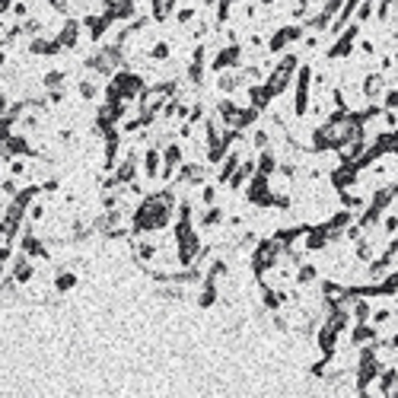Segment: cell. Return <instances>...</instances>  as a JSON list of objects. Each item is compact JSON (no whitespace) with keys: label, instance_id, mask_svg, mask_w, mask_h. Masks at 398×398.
Segmentation results:
<instances>
[{"label":"cell","instance_id":"1","mask_svg":"<svg viewBox=\"0 0 398 398\" xmlns=\"http://www.w3.org/2000/svg\"><path fill=\"white\" fill-rule=\"evenodd\" d=\"M297 67H300V55L284 51V55H280V61L271 67L268 77H265V90H268L274 99H278V96H284L290 90V83H293V77H297Z\"/></svg>","mask_w":398,"mask_h":398},{"label":"cell","instance_id":"2","mask_svg":"<svg viewBox=\"0 0 398 398\" xmlns=\"http://www.w3.org/2000/svg\"><path fill=\"white\" fill-rule=\"evenodd\" d=\"M313 64L306 61V64L297 67V77H293V118L303 121L309 115V105H313Z\"/></svg>","mask_w":398,"mask_h":398},{"label":"cell","instance_id":"3","mask_svg":"<svg viewBox=\"0 0 398 398\" xmlns=\"http://www.w3.org/2000/svg\"><path fill=\"white\" fill-rule=\"evenodd\" d=\"M280 255H284V246H280L274 236L255 242V249H252V258H249V268H252V274H255V280H258L268 268H274V265L280 261Z\"/></svg>","mask_w":398,"mask_h":398},{"label":"cell","instance_id":"4","mask_svg":"<svg viewBox=\"0 0 398 398\" xmlns=\"http://www.w3.org/2000/svg\"><path fill=\"white\" fill-rule=\"evenodd\" d=\"M303 36H306L303 23H284V26H278L268 38H265V51H268L271 57H278V55H284L293 42H303Z\"/></svg>","mask_w":398,"mask_h":398},{"label":"cell","instance_id":"5","mask_svg":"<svg viewBox=\"0 0 398 398\" xmlns=\"http://www.w3.org/2000/svg\"><path fill=\"white\" fill-rule=\"evenodd\" d=\"M360 32H363L360 23H351V26H344L341 32L334 36L332 45H328L325 57H328V61H347V57H354V51H357V42H360Z\"/></svg>","mask_w":398,"mask_h":398},{"label":"cell","instance_id":"6","mask_svg":"<svg viewBox=\"0 0 398 398\" xmlns=\"http://www.w3.org/2000/svg\"><path fill=\"white\" fill-rule=\"evenodd\" d=\"M242 64H246V45L236 42V45H220L217 48V55H213V61L207 64V70L223 74V70H239Z\"/></svg>","mask_w":398,"mask_h":398},{"label":"cell","instance_id":"7","mask_svg":"<svg viewBox=\"0 0 398 398\" xmlns=\"http://www.w3.org/2000/svg\"><path fill=\"white\" fill-rule=\"evenodd\" d=\"M242 195H246V201L255 204V207H261V211H268V207H274V191H271V182L268 176H255L246 182V188H242Z\"/></svg>","mask_w":398,"mask_h":398},{"label":"cell","instance_id":"8","mask_svg":"<svg viewBox=\"0 0 398 398\" xmlns=\"http://www.w3.org/2000/svg\"><path fill=\"white\" fill-rule=\"evenodd\" d=\"M86 32H83V19L80 16H61V26H57V32H55V38L61 42V48L64 51H77V45H80V38H83Z\"/></svg>","mask_w":398,"mask_h":398},{"label":"cell","instance_id":"9","mask_svg":"<svg viewBox=\"0 0 398 398\" xmlns=\"http://www.w3.org/2000/svg\"><path fill=\"white\" fill-rule=\"evenodd\" d=\"M10 278L16 280L19 287L36 284V278H38L36 258H29V255H23V252H13V258H10Z\"/></svg>","mask_w":398,"mask_h":398},{"label":"cell","instance_id":"10","mask_svg":"<svg viewBox=\"0 0 398 398\" xmlns=\"http://www.w3.org/2000/svg\"><path fill=\"white\" fill-rule=\"evenodd\" d=\"M389 90V74H382V70H370V74H363V80H360V96H363V102L367 105H380V99H382V93Z\"/></svg>","mask_w":398,"mask_h":398},{"label":"cell","instance_id":"11","mask_svg":"<svg viewBox=\"0 0 398 398\" xmlns=\"http://www.w3.org/2000/svg\"><path fill=\"white\" fill-rule=\"evenodd\" d=\"M23 51H26L29 57H57L64 48H61V42H57L55 36H36V38H26L23 42Z\"/></svg>","mask_w":398,"mask_h":398},{"label":"cell","instance_id":"12","mask_svg":"<svg viewBox=\"0 0 398 398\" xmlns=\"http://www.w3.org/2000/svg\"><path fill=\"white\" fill-rule=\"evenodd\" d=\"M159 172H163V153L157 144H150L140 150V176L147 182H159Z\"/></svg>","mask_w":398,"mask_h":398},{"label":"cell","instance_id":"13","mask_svg":"<svg viewBox=\"0 0 398 398\" xmlns=\"http://www.w3.org/2000/svg\"><path fill=\"white\" fill-rule=\"evenodd\" d=\"M77 284H80L77 268H64V265H57V268L51 271V290H55L57 297H67L70 290H77Z\"/></svg>","mask_w":398,"mask_h":398},{"label":"cell","instance_id":"14","mask_svg":"<svg viewBox=\"0 0 398 398\" xmlns=\"http://www.w3.org/2000/svg\"><path fill=\"white\" fill-rule=\"evenodd\" d=\"M313 338H315V344H319V354L328 357V360H334V354H338V338H341V334L334 332L328 322H322L319 328H315Z\"/></svg>","mask_w":398,"mask_h":398},{"label":"cell","instance_id":"15","mask_svg":"<svg viewBox=\"0 0 398 398\" xmlns=\"http://www.w3.org/2000/svg\"><path fill=\"white\" fill-rule=\"evenodd\" d=\"M223 223H226V211H223L220 204H211V207H198V220H195L198 230L211 233V230H217V226H223Z\"/></svg>","mask_w":398,"mask_h":398},{"label":"cell","instance_id":"16","mask_svg":"<svg viewBox=\"0 0 398 398\" xmlns=\"http://www.w3.org/2000/svg\"><path fill=\"white\" fill-rule=\"evenodd\" d=\"M252 176H255V153H252V157H242L239 169H236V172L230 176V182H226V185H230V191H236V195H239Z\"/></svg>","mask_w":398,"mask_h":398},{"label":"cell","instance_id":"17","mask_svg":"<svg viewBox=\"0 0 398 398\" xmlns=\"http://www.w3.org/2000/svg\"><path fill=\"white\" fill-rule=\"evenodd\" d=\"M147 7H150V13L147 16L153 19V23H169V19L176 16V10H178V0H147Z\"/></svg>","mask_w":398,"mask_h":398},{"label":"cell","instance_id":"18","mask_svg":"<svg viewBox=\"0 0 398 398\" xmlns=\"http://www.w3.org/2000/svg\"><path fill=\"white\" fill-rule=\"evenodd\" d=\"M217 300H220V284L211 278H201V284H198V306L211 309V306H217Z\"/></svg>","mask_w":398,"mask_h":398},{"label":"cell","instance_id":"19","mask_svg":"<svg viewBox=\"0 0 398 398\" xmlns=\"http://www.w3.org/2000/svg\"><path fill=\"white\" fill-rule=\"evenodd\" d=\"M376 334H380V328L373 322H354L351 325V347H363V344L376 341Z\"/></svg>","mask_w":398,"mask_h":398},{"label":"cell","instance_id":"20","mask_svg":"<svg viewBox=\"0 0 398 398\" xmlns=\"http://www.w3.org/2000/svg\"><path fill=\"white\" fill-rule=\"evenodd\" d=\"M319 284V268H315L313 261H300L297 268H293V287H313Z\"/></svg>","mask_w":398,"mask_h":398},{"label":"cell","instance_id":"21","mask_svg":"<svg viewBox=\"0 0 398 398\" xmlns=\"http://www.w3.org/2000/svg\"><path fill=\"white\" fill-rule=\"evenodd\" d=\"M236 90H246L239 80V70H223V74H217V93L220 96H233Z\"/></svg>","mask_w":398,"mask_h":398},{"label":"cell","instance_id":"22","mask_svg":"<svg viewBox=\"0 0 398 398\" xmlns=\"http://www.w3.org/2000/svg\"><path fill=\"white\" fill-rule=\"evenodd\" d=\"M147 57L153 61V64H166V61H172V42H169V38H153V45L147 48Z\"/></svg>","mask_w":398,"mask_h":398},{"label":"cell","instance_id":"23","mask_svg":"<svg viewBox=\"0 0 398 398\" xmlns=\"http://www.w3.org/2000/svg\"><path fill=\"white\" fill-rule=\"evenodd\" d=\"M77 96L83 102H96L102 96V86H99V77H83V80H77Z\"/></svg>","mask_w":398,"mask_h":398},{"label":"cell","instance_id":"24","mask_svg":"<svg viewBox=\"0 0 398 398\" xmlns=\"http://www.w3.org/2000/svg\"><path fill=\"white\" fill-rule=\"evenodd\" d=\"M61 86H67V70H61V67H51V70H45L42 74V90H61Z\"/></svg>","mask_w":398,"mask_h":398},{"label":"cell","instance_id":"25","mask_svg":"<svg viewBox=\"0 0 398 398\" xmlns=\"http://www.w3.org/2000/svg\"><path fill=\"white\" fill-rule=\"evenodd\" d=\"M376 233H382V239L398 236V213H386V217L380 220V226H376Z\"/></svg>","mask_w":398,"mask_h":398},{"label":"cell","instance_id":"26","mask_svg":"<svg viewBox=\"0 0 398 398\" xmlns=\"http://www.w3.org/2000/svg\"><path fill=\"white\" fill-rule=\"evenodd\" d=\"M380 105H382V111H398V83H395V86H389V90L382 93Z\"/></svg>","mask_w":398,"mask_h":398},{"label":"cell","instance_id":"27","mask_svg":"<svg viewBox=\"0 0 398 398\" xmlns=\"http://www.w3.org/2000/svg\"><path fill=\"white\" fill-rule=\"evenodd\" d=\"M195 19H198V7H195V3H188V7L176 10V23H178V26H191Z\"/></svg>","mask_w":398,"mask_h":398},{"label":"cell","instance_id":"28","mask_svg":"<svg viewBox=\"0 0 398 398\" xmlns=\"http://www.w3.org/2000/svg\"><path fill=\"white\" fill-rule=\"evenodd\" d=\"M10 16L16 19V23H23L26 16H32V10H29V0H16V3H13V10H10Z\"/></svg>","mask_w":398,"mask_h":398},{"label":"cell","instance_id":"29","mask_svg":"<svg viewBox=\"0 0 398 398\" xmlns=\"http://www.w3.org/2000/svg\"><path fill=\"white\" fill-rule=\"evenodd\" d=\"M48 7H51V13H57V16H70V0H45Z\"/></svg>","mask_w":398,"mask_h":398},{"label":"cell","instance_id":"30","mask_svg":"<svg viewBox=\"0 0 398 398\" xmlns=\"http://www.w3.org/2000/svg\"><path fill=\"white\" fill-rule=\"evenodd\" d=\"M10 102H13V96L7 93V90H3V93H0V118H3V115H7V109H10Z\"/></svg>","mask_w":398,"mask_h":398},{"label":"cell","instance_id":"31","mask_svg":"<svg viewBox=\"0 0 398 398\" xmlns=\"http://www.w3.org/2000/svg\"><path fill=\"white\" fill-rule=\"evenodd\" d=\"M13 3H16V0H0V19H7V16H10Z\"/></svg>","mask_w":398,"mask_h":398},{"label":"cell","instance_id":"32","mask_svg":"<svg viewBox=\"0 0 398 398\" xmlns=\"http://www.w3.org/2000/svg\"><path fill=\"white\" fill-rule=\"evenodd\" d=\"M10 274V261H0V280Z\"/></svg>","mask_w":398,"mask_h":398},{"label":"cell","instance_id":"33","mask_svg":"<svg viewBox=\"0 0 398 398\" xmlns=\"http://www.w3.org/2000/svg\"><path fill=\"white\" fill-rule=\"evenodd\" d=\"M274 3H278V0H258V7H261V10H271Z\"/></svg>","mask_w":398,"mask_h":398},{"label":"cell","instance_id":"34","mask_svg":"<svg viewBox=\"0 0 398 398\" xmlns=\"http://www.w3.org/2000/svg\"><path fill=\"white\" fill-rule=\"evenodd\" d=\"M201 7L204 10H213V7H217V0H201Z\"/></svg>","mask_w":398,"mask_h":398},{"label":"cell","instance_id":"35","mask_svg":"<svg viewBox=\"0 0 398 398\" xmlns=\"http://www.w3.org/2000/svg\"><path fill=\"white\" fill-rule=\"evenodd\" d=\"M7 61H10V57H7V51H0V70L7 67Z\"/></svg>","mask_w":398,"mask_h":398},{"label":"cell","instance_id":"36","mask_svg":"<svg viewBox=\"0 0 398 398\" xmlns=\"http://www.w3.org/2000/svg\"><path fill=\"white\" fill-rule=\"evenodd\" d=\"M7 176V163H3V159H0V178Z\"/></svg>","mask_w":398,"mask_h":398},{"label":"cell","instance_id":"37","mask_svg":"<svg viewBox=\"0 0 398 398\" xmlns=\"http://www.w3.org/2000/svg\"><path fill=\"white\" fill-rule=\"evenodd\" d=\"M392 398H398V380H395V389H392Z\"/></svg>","mask_w":398,"mask_h":398},{"label":"cell","instance_id":"38","mask_svg":"<svg viewBox=\"0 0 398 398\" xmlns=\"http://www.w3.org/2000/svg\"><path fill=\"white\" fill-rule=\"evenodd\" d=\"M392 61H395V67H398V48H395V55H392Z\"/></svg>","mask_w":398,"mask_h":398},{"label":"cell","instance_id":"39","mask_svg":"<svg viewBox=\"0 0 398 398\" xmlns=\"http://www.w3.org/2000/svg\"><path fill=\"white\" fill-rule=\"evenodd\" d=\"M3 90H7V86H3V83H0V93H3Z\"/></svg>","mask_w":398,"mask_h":398}]
</instances>
